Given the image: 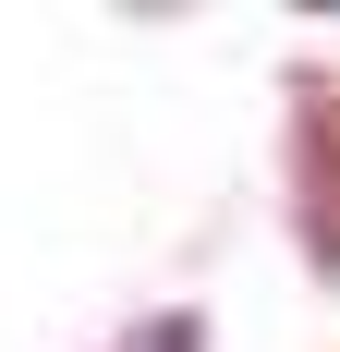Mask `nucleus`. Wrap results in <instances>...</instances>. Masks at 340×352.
I'll return each mask as SVG.
<instances>
[{
	"mask_svg": "<svg viewBox=\"0 0 340 352\" xmlns=\"http://www.w3.org/2000/svg\"><path fill=\"white\" fill-rule=\"evenodd\" d=\"M292 231H304L316 280H340V73L328 61L292 73Z\"/></svg>",
	"mask_w": 340,
	"mask_h": 352,
	"instance_id": "1",
	"label": "nucleus"
}]
</instances>
